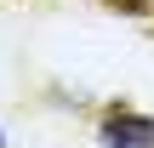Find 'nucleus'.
Segmentation results:
<instances>
[{
	"label": "nucleus",
	"mask_w": 154,
	"mask_h": 148,
	"mask_svg": "<svg viewBox=\"0 0 154 148\" xmlns=\"http://www.w3.org/2000/svg\"><path fill=\"white\" fill-rule=\"evenodd\" d=\"M97 137H103V148H154V114L126 108V103H109Z\"/></svg>",
	"instance_id": "f257e3e1"
},
{
	"label": "nucleus",
	"mask_w": 154,
	"mask_h": 148,
	"mask_svg": "<svg viewBox=\"0 0 154 148\" xmlns=\"http://www.w3.org/2000/svg\"><path fill=\"white\" fill-rule=\"evenodd\" d=\"M103 6H109V11H120V17H149V11H154L149 0H103Z\"/></svg>",
	"instance_id": "f03ea898"
},
{
	"label": "nucleus",
	"mask_w": 154,
	"mask_h": 148,
	"mask_svg": "<svg viewBox=\"0 0 154 148\" xmlns=\"http://www.w3.org/2000/svg\"><path fill=\"white\" fill-rule=\"evenodd\" d=\"M0 148H6V131H0Z\"/></svg>",
	"instance_id": "7ed1b4c3"
}]
</instances>
